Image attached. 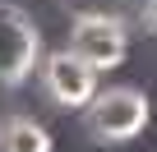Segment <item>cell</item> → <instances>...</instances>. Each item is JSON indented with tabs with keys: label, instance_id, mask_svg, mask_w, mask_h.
I'll use <instances>...</instances> for the list:
<instances>
[{
	"label": "cell",
	"instance_id": "5b68a950",
	"mask_svg": "<svg viewBox=\"0 0 157 152\" xmlns=\"http://www.w3.org/2000/svg\"><path fill=\"white\" fill-rule=\"evenodd\" d=\"M51 129L28 115V111H10L0 115V152H51Z\"/></svg>",
	"mask_w": 157,
	"mask_h": 152
},
{
	"label": "cell",
	"instance_id": "277c9868",
	"mask_svg": "<svg viewBox=\"0 0 157 152\" xmlns=\"http://www.w3.org/2000/svg\"><path fill=\"white\" fill-rule=\"evenodd\" d=\"M37 74H42V92H46V102H56V106H65V111H88L93 97L102 92L97 69H93L83 55H74L69 46L42 55V69H37Z\"/></svg>",
	"mask_w": 157,
	"mask_h": 152
},
{
	"label": "cell",
	"instance_id": "6da1fadb",
	"mask_svg": "<svg viewBox=\"0 0 157 152\" xmlns=\"http://www.w3.org/2000/svg\"><path fill=\"white\" fill-rule=\"evenodd\" d=\"M42 69V32L23 5L0 0V92H14Z\"/></svg>",
	"mask_w": 157,
	"mask_h": 152
},
{
	"label": "cell",
	"instance_id": "3957f363",
	"mask_svg": "<svg viewBox=\"0 0 157 152\" xmlns=\"http://www.w3.org/2000/svg\"><path fill=\"white\" fill-rule=\"evenodd\" d=\"M69 51L83 55L97 74L125 65L129 51H134L125 14H78V19L69 23Z\"/></svg>",
	"mask_w": 157,
	"mask_h": 152
},
{
	"label": "cell",
	"instance_id": "7a4b0ae2",
	"mask_svg": "<svg viewBox=\"0 0 157 152\" xmlns=\"http://www.w3.org/2000/svg\"><path fill=\"white\" fill-rule=\"evenodd\" d=\"M148 97L143 88H102L83 111V124L97 143H129L148 129Z\"/></svg>",
	"mask_w": 157,
	"mask_h": 152
},
{
	"label": "cell",
	"instance_id": "8992f818",
	"mask_svg": "<svg viewBox=\"0 0 157 152\" xmlns=\"http://www.w3.org/2000/svg\"><path fill=\"white\" fill-rule=\"evenodd\" d=\"M139 19H143V28L157 37V0H139Z\"/></svg>",
	"mask_w": 157,
	"mask_h": 152
}]
</instances>
